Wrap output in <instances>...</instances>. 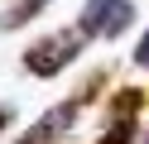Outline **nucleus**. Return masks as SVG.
I'll use <instances>...</instances> for the list:
<instances>
[{
	"label": "nucleus",
	"mask_w": 149,
	"mask_h": 144,
	"mask_svg": "<svg viewBox=\"0 0 149 144\" xmlns=\"http://www.w3.org/2000/svg\"><path fill=\"white\" fill-rule=\"evenodd\" d=\"M82 48H87V38H82L77 29L43 34L39 43L24 48V72H34V77H58L63 67H72V63L82 58Z\"/></svg>",
	"instance_id": "1"
},
{
	"label": "nucleus",
	"mask_w": 149,
	"mask_h": 144,
	"mask_svg": "<svg viewBox=\"0 0 149 144\" xmlns=\"http://www.w3.org/2000/svg\"><path fill=\"white\" fill-rule=\"evenodd\" d=\"M77 115H82V101H77V96H68V101H58L53 111H43V115H39V120H34L15 144H58L63 134L77 125Z\"/></svg>",
	"instance_id": "3"
},
{
	"label": "nucleus",
	"mask_w": 149,
	"mask_h": 144,
	"mask_svg": "<svg viewBox=\"0 0 149 144\" xmlns=\"http://www.w3.org/2000/svg\"><path fill=\"white\" fill-rule=\"evenodd\" d=\"M135 24V0H87L77 15L82 38H120Z\"/></svg>",
	"instance_id": "2"
},
{
	"label": "nucleus",
	"mask_w": 149,
	"mask_h": 144,
	"mask_svg": "<svg viewBox=\"0 0 149 144\" xmlns=\"http://www.w3.org/2000/svg\"><path fill=\"white\" fill-rule=\"evenodd\" d=\"M139 106H144V91H139V86H120V91L111 96V106H106V120H135Z\"/></svg>",
	"instance_id": "4"
},
{
	"label": "nucleus",
	"mask_w": 149,
	"mask_h": 144,
	"mask_svg": "<svg viewBox=\"0 0 149 144\" xmlns=\"http://www.w3.org/2000/svg\"><path fill=\"white\" fill-rule=\"evenodd\" d=\"M48 5H53V0H15V5L0 15V29H19V24H29V19L43 15Z\"/></svg>",
	"instance_id": "5"
},
{
	"label": "nucleus",
	"mask_w": 149,
	"mask_h": 144,
	"mask_svg": "<svg viewBox=\"0 0 149 144\" xmlns=\"http://www.w3.org/2000/svg\"><path fill=\"white\" fill-rule=\"evenodd\" d=\"M96 144H135V120H106V134Z\"/></svg>",
	"instance_id": "6"
},
{
	"label": "nucleus",
	"mask_w": 149,
	"mask_h": 144,
	"mask_svg": "<svg viewBox=\"0 0 149 144\" xmlns=\"http://www.w3.org/2000/svg\"><path fill=\"white\" fill-rule=\"evenodd\" d=\"M144 144H149V134H144Z\"/></svg>",
	"instance_id": "9"
},
{
	"label": "nucleus",
	"mask_w": 149,
	"mask_h": 144,
	"mask_svg": "<svg viewBox=\"0 0 149 144\" xmlns=\"http://www.w3.org/2000/svg\"><path fill=\"white\" fill-rule=\"evenodd\" d=\"M135 63H139V67H149V34L135 43Z\"/></svg>",
	"instance_id": "7"
},
{
	"label": "nucleus",
	"mask_w": 149,
	"mask_h": 144,
	"mask_svg": "<svg viewBox=\"0 0 149 144\" xmlns=\"http://www.w3.org/2000/svg\"><path fill=\"white\" fill-rule=\"evenodd\" d=\"M10 120H15V111H10V106H0V134L10 130Z\"/></svg>",
	"instance_id": "8"
}]
</instances>
